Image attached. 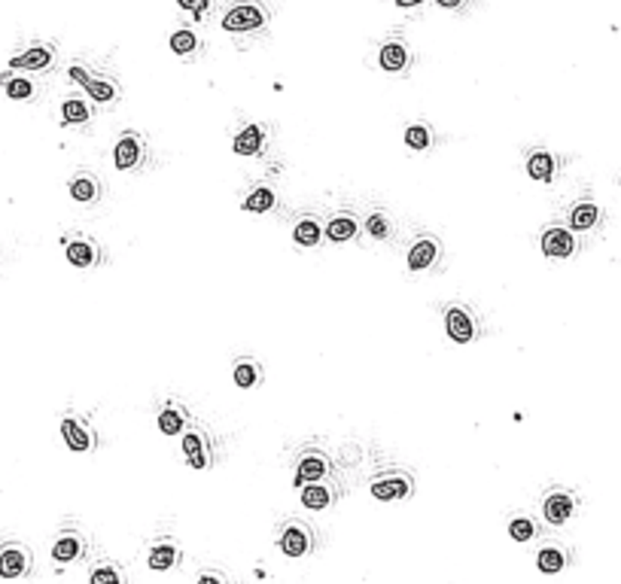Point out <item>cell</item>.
Listing matches in <instances>:
<instances>
[{
	"label": "cell",
	"instance_id": "obj_1",
	"mask_svg": "<svg viewBox=\"0 0 621 584\" xmlns=\"http://www.w3.org/2000/svg\"><path fill=\"white\" fill-rule=\"evenodd\" d=\"M268 25H271V6L266 0H235V4H229V9L220 18V28L226 30L238 46L266 40Z\"/></svg>",
	"mask_w": 621,
	"mask_h": 584
},
{
	"label": "cell",
	"instance_id": "obj_2",
	"mask_svg": "<svg viewBox=\"0 0 621 584\" xmlns=\"http://www.w3.org/2000/svg\"><path fill=\"white\" fill-rule=\"evenodd\" d=\"M67 76L74 79V83L86 91V95L95 101L98 107H116L122 101V83L113 76V74H101V70L83 64V61H74V64L67 67Z\"/></svg>",
	"mask_w": 621,
	"mask_h": 584
},
{
	"label": "cell",
	"instance_id": "obj_3",
	"mask_svg": "<svg viewBox=\"0 0 621 584\" xmlns=\"http://www.w3.org/2000/svg\"><path fill=\"white\" fill-rule=\"evenodd\" d=\"M442 323H445V335L454 344H472L484 335V323L478 311L466 302H451L442 307Z\"/></svg>",
	"mask_w": 621,
	"mask_h": 584
},
{
	"label": "cell",
	"instance_id": "obj_4",
	"mask_svg": "<svg viewBox=\"0 0 621 584\" xmlns=\"http://www.w3.org/2000/svg\"><path fill=\"white\" fill-rule=\"evenodd\" d=\"M113 165L116 171L125 173H140L149 165V140L144 131L125 128L113 143Z\"/></svg>",
	"mask_w": 621,
	"mask_h": 584
},
{
	"label": "cell",
	"instance_id": "obj_5",
	"mask_svg": "<svg viewBox=\"0 0 621 584\" xmlns=\"http://www.w3.org/2000/svg\"><path fill=\"white\" fill-rule=\"evenodd\" d=\"M61 250H64L67 262L74 265V268H83V271H95L107 259L104 244L98 238H91V234H83V231L64 234V238H61Z\"/></svg>",
	"mask_w": 621,
	"mask_h": 584
},
{
	"label": "cell",
	"instance_id": "obj_6",
	"mask_svg": "<svg viewBox=\"0 0 621 584\" xmlns=\"http://www.w3.org/2000/svg\"><path fill=\"white\" fill-rule=\"evenodd\" d=\"M445 259V244L439 234L433 231H421L414 234V241L409 244V253H405V262H409L411 274H423V271H435Z\"/></svg>",
	"mask_w": 621,
	"mask_h": 584
},
{
	"label": "cell",
	"instance_id": "obj_7",
	"mask_svg": "<svg viewBox=\"0 0 621 584\" xmlns=\"http://www.w3.org/2000/svg\"><path fill=\"white\" fill-rule=\"evenodd\" d=\"M278 548L283 557L290 560H302L308 557L314 548H317V539H314L311 524H304L302 517H290L287 524H280L278 529Z\"/></svg>",
	"mask_w": 621,
	"mask_h": 584
},
{
	"label": "cell",
	"instance_id": "obj_8",
	"mask_svg": "<svg viewBox=\"0 0 621 584\" xmlns=\"http://www.w3.org/2000/svg\"><path fill=\"white\" fill-rule=\"evenodd\" d=\"M369 490L378 502H402L414 496V475L409 469H387L369 481Z\"/></svg>",
	"mask_w": 621,
	"mask_h": 584
},
{
	"label": "cell",
	"instance_id": "obj_9",
	"mask_svg": "<svg viewBox=\"0 0 621 584\" xmlns=\"http://www.w3.org/2000/svg\"><path fill=\"white\" fill-rule=\"evenodd\" d=\"M61 438H64V445L74 450V454H95L101 445L95 423L83 414H74V411L61 417Z\"/></svg>",
	"mask_w": 621,
	"mask_h": 584
},
{
	"label": "cell",
	"instance_id": "obj_10",
	"mask_svg": "<svg viewBox=\"0 0 621 584\" xmlns=\"http://www.w3.org/2000/svg\"><path fill=\"white\" fill-rule=\"evenodd\" d=\"M539 247H542L548 259H573L582 250V241L566 222H552L539 231Z\"/></svg>",
	"mask_w": 621,
	"mask_h": 584
},
{
	"label": "cell",
	"instance_id": "obj_11",
	"mask_svg": "<svg viewBox=\"0 0 621 584\" xmlns=\"http://www.w3.org/2000/svg\"><path fill=\"white\" fill-rule=\"evenodd\" d=\"M91 554V539L79 527H61L52 542V560L67 566V563H83Z\"/></svg>",
	"mask_w": 621,
	"mask_h": 584
},
{
	"label": "cell",
	"instance_id": "obj_12",
	"mask_svg": "<svg viewBox=\"0 0 621 584\" xmlns=\"http://www.w3.org/2000/svg\"><path fill=\"white\" fill-rule=\"evenodd\" d=\"M55 67H58L55 43H30L28 49L9 58V70H22V74H49Z\"/></svg>",
	"mask_w": 621,
	"mask_h": 584
},
{
	"label": "cell",
	"instance_id": "obj_13",
	"mask_svg": "<svg viewBox=\"0 0 621 584\" xmlns=\"http://www.w3.org/2000/svg\"><path fill=\"white\" fill-rule=\"evenodd\" d=\"M335 472V463L332 457L326 454L323 447H304L299 459H296V475H292V484L296 487H304L311 481H326Z\"/></svg>",
	"mask_w": 621,
	"mask_h": 584
},
{
	"label": "cell",
	"instance_id": "obj_14",
	"mask_svg": "<svg viewBox=\"0 0 621 584\" xmlns=\"http://www.w3.org/2000/svg\"><path fill=\"white\" fill-rule=\"evenodd\" d=\"M378 67L390 76H405L414 67V49L402 37H387L378 46Z\"/></svg>",
	"mask_w": 621,
	"mask_h": 584
},
{
	"label": "cell",
	"instance_id": "obj_15",
	"mask_svg": "<svg viewBox=\"0 0 621 584\" xmlns=\"http://www.w3.org/2000/svg\"><path fill=\"white\" fill-rule=\"evenodd\" d=\"M566 225L573 229L576 234H591L597 231L600 225H603L606 219V210L600 207V201L591 198V195H582V198H576L573 204L566 207Z\"/></svg>",
	"mask_w": 621,
	"mask_h": 584
},
{
	"label": "cell",
	"instance_id": "obj_16",
	"mask_svg": "<svg viewBox=\"0 0 621 584\" xmlns=\"http://www.w3.org/2000/svg\"><path fill=\"white\" fill-rule=\"evenodd\" d=\"M180 442H183V457H186V463L192 466V469H210L213 466V438H210V433L205 426H198V423H192L186 433L180 435Z\"/></svg>",
	"mask_w": 621,
	"mask_h": 584
},
{
	"label": "cell",
	"instance_id": "obj_17",
	"mask_svg": "<svg viewBox=\"0 0 621 584\" xmlns=\"http://www.w3.org/2000/svg\"><path fill=\"white\" fill-rule=\"evenodd\" d=\"M104 192H107L104 180L89 168L74 171V177L67 180V195L74 204H79V207H95V204H101L104 201Z\"/></svg>",
	"mask_w": 621,
	"mask_h": 584
},
{
	"label": "cell",
	"instance_id": "obj_18",
	"mask_svg": "<svg viewBox=\"0 0 621 584\" xmlns=\"http://www.w3.org/2000/svg\"><path fill=\"white\" fill-rule=\"evenodd\" d=\"M271 143V128L266 122H247L244 128H238V134L232 137V149L241 159H262Z\"/></svg>",
	"mask_w": 621,
	"mask_h": 584
},
{
	"label": "cell",
	"instance_id": "obj_19",
	"mask_svg": "<svg viewBox=\"0 0 621 584\" xmlns=\"http://www.w3.org/2000/svg\"><path fill=\"white\" fill-rule=\"evenodd\" d=\"M579 511V496L569 487H552L542 496V520L552 527H564Z\"/></svg>",
	"mask_w": 621,
	"mask_h": 584
},
{
	"label": "cell",
	"instance_id": "obj_20",
	"mask_svg": "<svg viewBox=\"0 0 621 584\" xmlns=\"http://www.w3.org/2000/svg\"><path fill=\"white\" fill-rule=\"evenodd\" d=\"M168 49H171V52H174L180 61H186V64H195V61L205 55L207 43H205V37H201L198 28L177 25V28L168 34Z\"/></svg>",
	"mask_w": 621,
	"mask_h": 584
},
{
	"label": "cell",
	"instance_id": "obj_21",
	"mask_svg": "<svg viewBox=\"0 0 621 584\" xmlns=\"http://www.w3.org/2000/svg\"><path fill=\"white\" fill-rule=\"evenodd\" d=\"M561 168H564V159L557 152L539 147V149H530L527 152V161H524V171L527 177L542 183V186H552V183L561 177Z\"/></svg>",
	"mask_w": 621,
	"mask_h": 584
},
{
	"label": "cell",
	"instance_id": "obj_22",
	"mask_svg": "<svg viewBox=\"0 0 621 584\" xmlns=\"http://www.w3.org/2000/svg\"><path fill=\"white\" fill-rule=\"evenodd\" d=\"M95 110H98V104L89 95H76V91H70V95L61 101V107H58L61 125H64V128H89L91 122H95Z\"/></svg>",
	"mask_w": 621,
	"mask_h": 584
},
{
	"label": "cell",
	"instance_id": "obj_23",
	"mask_svg": "<svg viewBox=\"0 0 621 584\" xmlns=\"http://www.w3.org/2000/svg\"><path fill=\"white\" fill-rule=\"evenodd\" d=\"M34 569V554H30V548L22 545V542H6L4 548H0V578H25L28 572Z\"/></svg>",
	"mask_w": 621,
	"mask_h": 584
},
{
	"label": "cell",
	"instance_id": "obj_24",
	"mask_svg": "<svg viewBox=\"0 0 621 584\" xmlns=\"http://www.w3.org/2000/svg\"><path fill=\"white\" fill-rule=\"evenodd\" d=\"M363 234V217L351 207L335 210L329 219H326V241L329 244H351Z\"/></svg>",
	"mask_w": 621,
	"mask_h": 584
},
{
	"label": "cell",
	"instance_id": "obj_25",
	"mask_svg": "<svg viewBox=\"0 0 621 584\" xmlns=\"http://www.w3.org/2000/svg\"><path fill=\"white\" fill-rule=\"evenodd\" d=\"M290 234H292V244L296 247H302V250H314V247H320V244L326 241V219L320 217V213H299L296 219H292V229H290Z\"/></svg>",
	"mask_w": 621,
	"mask_h": 584
},
{
	"label": "cell",
	"instance_id": "obj_26",
	"mask_svg": "<svg viewBox=\"0 0 621 584\" xmlns=\"http://www.w3.org/2000/svg\"><path fill=\"white\" fill-rule=\"evenodd\" d=\"M241 210L244 213H256V217H268V213H278L280 210V195L271 183H256L244 192L241 198Z\"/></svg>",
	"mask_w": 621,
	"mask_h": 584
},
{
	"label": "cell",
	"instance_id": "obj_27",
	"mask_svg": "<svg viewBox=\"0 0 621 584\" xmlns=\"http://www.w3.org/2000/svg\"><path fill=\"white\" fill-rule=\"evenodd\" d=\"M299 499H302V505L308 511H326V508H332L335 502L341 499V490H338V484H332L329 478H326V481H311V484L299 487Z\"/></svg>",
	"mask_w": 621,
	"mask_h": 584
},
{
	"label": "cell",
	"instance_id": "obj_28",
	"mask_svg": "<svg viewBox=\"0 0 621 584\" xmlns=\"http://www.w3.org/2000/svg\"><path fill=\"white\" fill-rule=\"evenodd\" d=\"M156 423H159V429H161V433H165L168 438H180V435L192 426V414H189V408L183 405V402H177V399H168V402L159 408Z\"/></svg>",
	"mask_w": 621,
	"mask_h": 584
},
{
	"label": "cell",
	"instance_id": "obj_29",
	"mask_svg": "<svg viewBox=\"0 0 621 584\" xmlns=\"http://www.w3.org/2000/svg\"><path fill=\"white\" fill-rule=\"evenodd\" d=\"M183 563V545L174 539H159L147 551V566L152 572H171Z\"/></svg>",
	"mask_w": 621,
	"mask_h": 584
},
{
	"label": "cell",
	"instance_id": "obj_30",
	"mask_svg": "<svg viewBox=\"0 0 621 584\" xmlns=\"http://www.w3.org/2000/svg\"><path fill=\"white\" fill-rule=\"evenodd\" d=\"M569 563H573V554H569V548L561 545V542H545V545H539V551H536V569L542 572V576H557V572H564Z\"/></svg>",
	"mask_w": 621,
	"mask_h": 584
},
{
	"label": "cell",
	"instance_id": "obj_31",
	"mask_svg": "<svg viewBox=\"0 0 621 584\" xmlns=\"http://www.w3.org/2000/svg\"><path fill=\"white\" fill-rule=\"evenodd\" d=\"M232 381H235L238 389H256L262 381H266V365L253 356H238L232 362Z\"/></svg>",
	"mask_w": 621,
	"mask_h": 584
},
{
	"label": "cell",
	"instance_id": "obj_32",
	"mask_svg": "<svg viewBox=\"0 0 621 584\" xmlns=\"http://www.w3.org/2000/svg\"><path fill=\"white\" fill-rule=\"evenodd\" d=\"M363 231L369 234L375 244H387V241H393V234H396V219L384 207H375L363 217Z\"/></svg>",
	"mask_w": 621,
	"mask_h": 584
},
{
	"label": "cell",
	"instance_id": "obj_33",
	"mask_svg": "<svg viewBox=\"0 0 621 584\" xmlns=\"http://www.w3.org/2000/svg\"><path fill=\"white\" fill-rule=\"evenodd\" d=\"M0 88L6 91L9 101H22V104L37 101V95H40V86L34 83V79L25 76V74H13V70L0 76Z\"/></svg>",
	"mask_w": 621,
	"mask_h": 584
},
{
	"label": "cell",
	"instance_id": "obj_34",
	"mask_svg": "<svg viewBox=\"0 0 621 584\" xmlns=\"http://www.w3.org/2000/svg\"><path fill=\"white\" fill-rule=\"evenodd\" d=\"M506 532L512 536V542H533L539 539V520L533 515H527V511H512L506 520Z\"/></svg>",
	"mask_w": 621,
	"mask_h": 584
},
{
	"label": "cell",
	"instance_id": "obj_35",
	"mask_svg": "<svg viewBox=\"0 0 621 584\" xmlns=\"http://www.w3.org/2000/svg\"><path fill=\"white\" fill-rule=\"evenodd\" d=\"M402 140H405V147H409L411 152H426V149L435 147V131H433L430 122L417 119V122H411V125L405 128Z\"/></svg>",
	"mask_w": 621,
	"mask_h": 584
},
{
	"label": "cell",
	"instance_id": "obj_36",
	"mask_svg": "<svg viewBox=\"0 0 621 584\" xmlns=\"http://www.w3.org/2000/svg\"><path fill=\"white\" fill-rule=\"evenodd\" d=\"M89 584H128V572L116 560H101L91 566Z\"/></svg>",
	"mask_w": 621,
	"mask_h": 584
},
{
	"label": "cell",
	"instance_id": "obj_37",
	"mask_svg": "<svg viewBox=\"0 0 621 584\" xmlns=\"http://www.w3.org/2000/svg\"><path fill=\"white\" fill-rule=\"evenodd\" d=\"M177 6L183 9V13H189L195 22H205V18L213 13V6H217V0H177Z\"/></svg>",
	"mask_w": 621,
	"mask_h": 584
},
{
	"label": "cell",
	"instance_id": "obj_38",
	"mask_svg": "<svg viewBox=\"0 0 621 584\" xmlns=\"http://www.w3.org/2000/svg\"><path fill=\"white\" fill-rule=\"evenodd\" d=\"M195 584H232V578L222 569H205V572H198Z\"/></svg>",
	"mask_w": 621,
	"mask_h": 584
},
{
	"label": "cell",
	"instance_id": "obj_39",
	"mask_svg": "<svg viewBox=\"0 0 621 584\" xmlns=\"http://www.w3.org/2000/svg\"><path fill=\"white\" fill-rule=\"evenodd\" d=\"M435 6L445 9V13H466L472 6V0H435Z\"/></svg>",
	"mask_w": 621,
	"mask_h": 584
},
{
	"label": "cell",
	"instance_id": "obj_40",
	"mask_svg": "<svg viewBox=\"0 0 621 584\" xmlns=\"http://www.w3.org/2000/svg\"><path fill=\"white\" fill-rule=\"evenodd\" d=\"M426 0H393L396 9H402V13H417V9H423Z\"/></svg>",
	"mask_w": 621,
	"mask_h": 584
}]
</instances>
